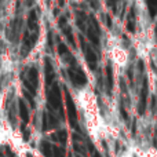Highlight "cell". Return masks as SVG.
Instances as JSON below:
<instances>
[{"label": "cell", "instance_id": "6da1fadb", "mask_svg": "<svg viewBox=\"0 0 157 157\" xmlns=\"http://www.w3.org/2000/svg\"><path fill=\"white\" fill-rule=\"evenodd\" d=\"M75 105L83 119V127L98 149H102L103 142L114 139V135L106 121L105 113L99 103L98 95L91 86H83L72 90Z\"/></svg>", "mask_w": 157, "mask_h": 157}, {"label": "cell", "instance_id": "3957f363", "mask_svg": "<svg viewBox=\"0 0 157 157\" xmlns=\"http://www.w3.org/2000/svg\"><path fill=\"white\" fill-rule=\"evenodd\" d=\"M71 2H76V3H78V2H81V0H71Z\"/></svg>", "mask_w": 157, "mask_h": 157}, {"label": "cell", "instance_id": "7a4b0ae2", "mask_svg": "<svg viewBox=\"0 0 157 157\" xmlns=\"http://www.w3.org/2000/svg\"><path fill=\"white\" fill-rule=\"evenodd\" d=\"M106 52L108 58L112 62L114 69V77L120 76V73L127 69L128 62H130V54L127 48L123 46V43L116 37H109L108 44H106Z\"/></svg>", "mask_w": 157, "mask_h": 157}]
</instances>
